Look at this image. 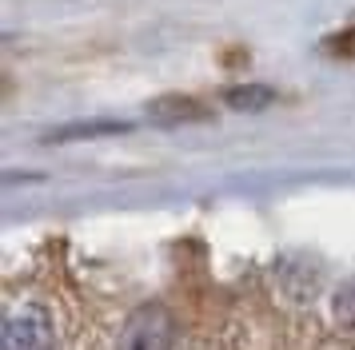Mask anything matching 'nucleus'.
Returning a JSON list of instances; mask_svg holds the SVG:
<instances>
[{"instance_id": "f257e3e1", "label": "nucleus", "mask_w": 355, "mask_h": 350, "mask_svg": "<svg viewBox=\"0 0 355 350\" xmlns=\"http://www.w3.org/2000/svg\"><path fill=\"white\" fill-rule=\"evenodd\" d=\"M172 347V318L160 306H144L128 318L116 350H168Z\"/></svg>"}, {"instance_id": "f03ea898", "label": "nucleus", "mask_w": 355, "mask_h": 350, "mask_svg": "<svg viewBox=\"0 0 355 350\" xmlns=\"http://www.w3.org/2000/svg\"><path fill=\"white\" fill-rule=\"evenodd\" d=\"M8 350H52V331L44 318H33V334H24V342L20 338H8Z\"/></svg>"}]
</instances>
